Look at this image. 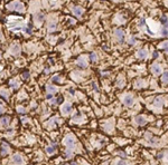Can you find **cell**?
<instances>
[{"label": "cell", "mask_w": 168, "mask_h": 165, "mask_svg": "<svg viewBox=\"0 0 168 165\" xmlns=\"http://www.w3.org/2000/svg\"><path fill=\"white\" fill-rule=\"evenodd\" d=\"M7 22V27L9 28V30L11 31H19V30H23L25 31L26 30V23L24 22V20L19 17H8L6 19Z\"/></svg>", "instance_id": "obj_1"}, {"label": "cell", "mask_w": 168, "mask_h": 165, "mask_svg": "<svg viewBox=\"0 0 168 165\" xmlns=\"http://www.w3.org/2000/svg\"><path fill=\"white\" fill-rule=\"evenodd\" d=\"M7 8L10 9V10H15V11H18V12H23L24 9H25V6L23 4V2L20 1H13L10 3L7 4Z\"/></svg>", "instance_id": "obj_2"}, {"label": "cell", "mask_w": 168, "mask_h": 165, "mask_svg": "<svg viewBox=\"0 0 168 165\" xmlns=\"http://www.w3.org/2000/svg\"><path fill=\"white\" fill-rule=\"evenodd\" d=\"M63 143H64V145H66L67 149L73 150L74 147H75V138H74L72 135H66L65 138H64V141H63Z\"/></svg>", "instance_id": "obj_3"}, {"label": "cell", "mask_w": 168, "mask_h": 165, "mask_svg": "<svg viewBox=\"0 0 168 165\" xmlns=\"http://www.w3.org/2000/svg\"><path fill=\"white\" fill-rule=\"evenodd\" d=\"M122 100H123V104L126 105V106H132L133 103H134L133 97L131 96V95H124Z\"/></svg>", "instance_id": "obj_4"}, {"label": "cell", "mask_w": 168, "mask_h": 165, "mask_svg": "<svg viewBox=\"0 0 168 165\" xmlns=\"http://www.w3.org/2000/svg\"><path fill=\"white\" fill-rule=\"evenodd\" d=\"M72 11H73V13L77 17V18L82 17L83 13H84V9L82 8V7H78V6H74L73 8H72Z\"/></svg>", "instance_id": "obj_5"}, {"label": "cell", "mask_w": 168, "mask_h": 165, "mask_svg": "<svg viewBox=\"0 0 168 165\" xmlns=\"http://www.w3.org/2000/svg\"><path fill=\"white\" fill-rule=\"evenodd\" d=\"M61 109H62V114H63V115H67V114H69L72 111V104L71 103H65V104L62 106Z\"/></svg>", "instance_id": "obj_6"}, {"label": "cell", "mask_w": 168, "mask_h": 165, "mask_svg": "<svg viewBox=\"0 0 168 165\" xmlns=\"http://www.w3.org/2000/svg\"><path fill=\"white\" fill-rule=\"evenodd\" d=\"M114 36H116V38L118 39V41H119V42H123L124 41V32H123V30L117 29L116 31H114Z\"/></svg>", "instance_id": "obj_7"}, {"label": "cell", "mask_w": 168, "mask_h": 165, "mask_svg": "<svg viewBox=\"0 0 168 165\" xmlns=\"http://www.w3.org/2000/svg\"><path fill=\"white\" fill-rule=\"evenodd\" d=\"M151 71H152V74H155V75H160V74L162 73V68L159 64H153V65L151 66Z\"/></svg>", "instance_id": "obj_8"}, {"label": "cell", "mask_w": 168, "mask_h": 165, "mask_svg": "<svg viewBox=\"0 0 168 165\" xmlns=\"http://www.w3.org/2000/svg\"><path fill=\"white\" fill-rule=\"evenodd\" d=\"M11 161L15 164H23L24 163V159L20 154H14L13 157H11Z\"/></svg>", "instance_id": "obj_9"}, {"label": "cell", "mask_w": 168, "mask_h": 165, "mask_svg": "<svg viewBox=\"0 0 168 165\" xmlns=\"http://www.w3.org/2000/svg\"><path fill=\"white\" fill-rule=\"evenodd\" d=\"M76 65H77L78 67H81V68H86V67H88V63H86L85 57L81 56L80 58L76 60Z\"/></svg>", "instance_id": "obj_10"}, {"label": "cell", "mask_w": 168, "mask_h": 165, "mask_svg": "<svg viewBox=\"0 0 168 165\" xmlns=\"http://www.w3.org/2000/svg\"><path fill=\"white\" fill-rule=\"evenodd\" d=\"M147 56H148V51L146 49H140L137 51V57L139 59H145L147 58Z\"/></svg>", "instance_id": "obj_11"}, {"label": "cell", "mask_w": 168, "mask_h": 165, "mask_svg": "<svg viewBox=\"0 0 168 165\" xmlns=\"http://www.w3.org/2000/svg\"><path fill=\"white\" fill-rule=\"evenodd\" d=\"M55 152H56V144L55 143H53V145H49V146L46 147V153L48 155H53Z\"/></svg>", "instance_id": "obj_12"}, {"label": "cell", "mask_w": 168, "mask_h": 165, "mask_svg": "<svg viewBox=\"0 0 168 165\" xmlns=\"http://www.w3.org/2000/svg\"><path fill=\"white\" fill-rule=\"evenodd\" d=\"M9 117L8 116H2L1 117V127L2 128H7L9 125Z\"/></svg>", "instance_id": "obj_13"}, {"label": "cell", "mask_w": 168, "mask_h": 165, "mask_svg": "<svg viewBox=\"0 0 168 165\" xmlns=\"http://www.w3.org/2000/svg\"><path fill=\"white\" fill-rule=\"evenodd\" d=\"M153 104H155V106H157V107H161L162 105H164V97L158 96L157 98H155Z\"/></svg>", "instance_id": "obj_14"}, {"label": "cell", "mask_w": 168, "mask_h": 165, "mask_svg": "<svg viewBox=\"0 0 168 165\" xmlns=\"http://www.w3.org/2000/svg\"><path fill=\"white\" fill-rule=\"evenodd\" d=\"M9 152V147H8V144L5 142L1 143V155H7Z\"/></svg>", "instance_id": "obj_15"}, {"label": "cell", "mask_w": 168, "mask_h": 165, "mask_svg": "<svg viewBox=\"0 0 168 165\" xmlns=\"http://www.w3.org/2000/svg\"><path fill=\"white\" fill-rule=\"evenodd\" d=\"M46 90H47V93H49V94H55V93L57 92V87L55 85H47L46 86Z\"/></svg>", "instance_id": "obj_16"}, {"label": "cell", "mask_w": 168, "mask_h": 165, "mask_svg": "<svg viewBox=\"0 0 168 165\" xmlns=\"http://www.w3.org/2000/svg\"><path fill=\"white\" fill-rule=\"evenodd\" d=\"M136 123L138 124V125H145L146 123H147V119L145 118L143 116H137L136 117Z\"/></svg>", "instance_id": "obj_17"}, {"label": "cell", "mask_w": 168, "mask_h": 165, "mask_svg": "<svg viewBox=\"0 0 168 165\" xmlns=\"http://www.w3.org/2000/svg\"><path fill=\"white\" fill-rule=\"evenodd\" d=\"M146 136H147V138H148V142L150 143L151 145H156L158 143V140L156 137H153V136H151V134H146Z\"/></svg>", "instance_id": "obj_18"}, {"label": "cell", "mask_w": 168, "mask_h": 165, "mask_svg": "<svg viewBox=\"0 0 168 165\" xmlns=\"http://www.w3.org/2000/svg\"><path fill=\"white\" fill-rule=\"evenodd\" d=\"M35 20H36V22H37V23H42L43 20H44V15L40 13V12L36 13V15H35Z\"/></svg>", "instance_id": "obj_19"}, {"label": "cell", "mask_w": 168, "mask_h": 165, "mask_svg": "<svg viewBox=\"0 0 168 165\" xmlns=\"http://www.w3.org/2000/svg\"><path fill=\"white\" fill-rule=\"evenodd\" d=\"M10 51H11V54H15V55L19 54V52H20V47H19L18 45H13Z\"/></svg>", "instance_id": "obj_20"}, {"label": "cell", "mask_w": 168, "mask_h": 165, "mask_svg": "<svg viewBox=\"0 0 168 165\" xmlns=\"http://www.w3.org/2000/svg\"><path fill=\"white\" fill-rule=\"evenodd\" d=\"M9 86H10L11 88H14V89H17V88L19 87L18 83H17L16 80H10V82H9Z\"/></svg>", "instance_id": "obj_21"}, {"label": "cell", "mask_w": 168, "mask_h": 165, "mask_svg": "<svg viewBox=\"0 0 168 165\" xmlns=\"http://www.w3.org/2000/svg\"><path fill=\"white\" fill-rule=\"evenodd\" d=\"M161 82L164 83V84H168V71H165V73L162 74Z\"/></svg>", "instance_id": "obj_22"}, {"label": "cell", "mask_w": 168, "mask_h": 165, "mask_svg": "<svg viewBox=\"0 0 168 165\" xmlns=\"http://www.w3.org/2000/svg\"><path fill=\"white\" fill-rule=\"evenodd\" d=\"M56 28H57V26H56V23H55V22H52V23H49V25H48V30L50 32L55 31Z\"/></svg>", "instance_id": "obj_23"}, {"label": "cell", "mask_w": 168, "mask_h": 165, "mask_svg": "<svg viewBox=\"0 0 168 165\" xmlns=\"http://www.w3.org/2000/svg\"><path fill=\"white\" fill-rule=\"evenodd\" d=\"M25 32L27 33V35H32V32H33V26L30 25V23H28V25H27V28H26Z\"/></svg>", "instance_id": "obj_24"}, {"label": "cell", "mask_w": 168, "mask_h": 165, "mask_svg": "<svg viewBox=\"0 0 168 165\" xmlns=\"http://www.w3.org/2000/svg\"><path fill=\"white\" fill-rule=\"evenodd\" d=\"M90 59L92 63H95V61L98 60V57H97V54L95 52H91L90 54Z\"/></svg>", "instance_id": "obj_25"}, {"label": "cell", "mask_w": 168, "mask_h": 165, "mask_svg": "<svg viewBox=\"0 0 168 165\" xmlns=\"http://www.w3.org/2000/svg\"><path fill=\"white\" fill-rule=\"evenodd\" d=\"M65 154H66V157H67V159H71V157L73 156V152H72V149H67L66 152H65Z\"/></svg>", "instance_id": "obj_26"}, {"label": "cell", "mask_w": 168, "mask_h": 165, "mask_svg": "<svg viewBox=\"0 0 168 165\" xmlns=\"http://www.w3.org/2000/svg\"><path fill=\"white\" fill-rule=\"evenodd\" d=\"M61 79H62L61 76L56 75V76H54V77L52 78V82H53V83H59V82H61Z\"/></svg>", "instance_id": "obj_27"}, {"label": "cell", "mask_w": 168, "mask_h": 165, "mask_svg": "<svg viewBox=\"0 0 168 165\" xmlns=\"http://www.w3.org/2000/svg\"><path fill=\"white\" fill-rule=\"evenodd\" d=\"M159 47L161 49H166L167 51H168V41H165V42H162V44H160Z\"/></svg>", "instance_id": "obj_28"}, {"label": "cell", "mask_w": 168, "mask_h": 165, "mask_svg": "<svg viewBox=\"0 0 168 165\" xmlns=\"http://www.w3.org/2000/svg\"><path fill=\"white\" fill-rule=\"evenodd\" d=\"M17 113H19V114H25L26 111H25V108H24V107L18 106V107H17Z\"/></svg>", "instance_id": "obj_29"}, {"label": "cell", "mask_w": 168, "mask_h": 165, "mask_svg": "<svg viewBox=\"0 0 168 165\" xmlns=\"http://www.w3.org/2000/svg\"><path fill=\"white\" fill-rule=\"evenodd\" d=\"M160 21H161V23L165 26V25H166V23L168 22V18H167L166 16H161V18H160Z\"/></svg>", "instance_id": "obj_30"}, {"label": "cell", "mask_w": 168, "mask_h": 165, "mask_svg": "<svg viewBox=\"0 0 168 165\" xmlns=\"http://www.w3.org/2000/svg\"><path fill=\"white\" fill-rule=\"evenodd\" d=\"M128 42H129V45H134L137 42L136 37H130V38H129V40H128Z\"/></svg>", "instance_id": "obj_31"}, {"label": "cell", "mask_w": 168, "mask_h": 165, "mask_svg": "<svg viewBox=\"0 0 168 165\" xmlns=\"http://www.w3.org/2000/svg\"><path fill=\"white\" fill-rule=\"evenodd\" d=\"M1 96H2V98H5V100H8V94H7L6 90H4V89L1 90Z\"/></svg>", "instance_id": "obj_32"}, {"label": "cell", "mask_w": 168, "mask_h": 165, "mask_svg": "<svg viewBox=\"0 0 168 165\" xmlns=\"http://www.w3.org/2000/svg\"><path fill=\"white\" fill-rule=\"evenodd\" d=\"M92 88L94 89V92H99V87H98V85H97L95 82H92Z\"/></svg>", "instance_id": "obj_33"}, {"label": "cell", "mask_w": 168, "mask_h": 165, "mask_svg": "<svg viewBox=\"0 0 168 165\" xmlns=\"http://www.w3.org/2000/svg\"><path fill=\"white\" fill-rule=\"evenodd\" d=\"M138 25H139V27H142V26H145L146 25V20H145V19H140V21L138 22Z\"/></svg>", "instance_id": "obj_34"}, {"label": "cell", "mask_w": 168, "mask_h": 165, "mask_svg": "<svg viewBox=\"0 0 168 165\" xmlns=\"http://www.w3.org/2000/svg\"><path fill=\"white\" fill-rule=\"evenodd\" d=\"M161 35L162 36H168V29H166V28H162L161 29Z\"/></svg>", "instance_id": "obj_35"}, {"label": "cell", "mask_w": 168, "mask_h": 165, "mask_svg": "<svg viewBox=\"0 0 168 165\" xmlns=\"http://www.w3.org/2000/svg\"><path fill=\"white\" fill-rule=\"evenodd\" d=\"M62 100H63V97L62 96H59V97H57L56 99H55V104H59V103H62Z\"/></svg>", "instance_id": "obj_36"}, {"label": "cell", "mask_w": 168, "mask_h": 165, "mask_svg": "<svg viewBox=\"0 0 168 165\" xmlns=\"http://www.w3.org/2000/svg\"><path fill=\"white\" fill-rule=\"evenodd\" d=\"M23 78L24 79H28V78H29V73H28V71H25V73L23 74Z\"/></svg>", "instance_id": "obj_37"}, {"label": "cell", "mask_w": 168, "mask_h": 165, "mask_svg": "<svg viewBox=\"0 0 168 165\" xmlns=\"http://www.w3.org/2000/svg\"><path fill=\"white\" fill-rule=\"evenodd\" d=\"M117 165H128V163H127L126 161H121V160H120V161L117 163Z\"/></svg>", "instance_id": "obj_38"}, {"label": "cell", "mask_w": 168, "mask_h": 165, "mask_svg": "<svg viewBox=\"0 0 168 165\" xmlns=\"http://www.w3.org/2000/svg\"><path fill=\"white\" fill-rule=\"evenodd\" d=\"M46 99H48V100L53 99V94H49V93H47V95H46Z\"/></svg>", "instance_id": "obj_39"}, {"label": "cell", "mask_w": 168, "mask_h": 165, "mask_svg": "<svg viewBox=\"0 0 168 165\" xmlns=\"http://www.w3.org/2000/svg\"><path fill=\"white\" fill-rule=\"evenodd\" d=\"M153 58H158V57H159V52L158 51H153Z\"/></svg>", "instance_id": "obj_40"}, {"label": "cell", "mask_w": 168, "mask_h": 165, "mask_svg": "<svg viewBox=\"0 0 168 165\" xmlns=\"http://www.w3.org/2000/svg\"><path fill=\"white\" fill-rule=\"evenodd\" d=\"M119 155H120V156H122V157H124V159L127 157V155H126V153H124V152H119Z\"/></svg>", "instance_id": "obj_41"}, {"label": "cell", "mask_w": 168, "mask_h": 165, "mask_svg": "<svg viewBox=\"0 0 168 165\" xmlns=\"http://www.w3.org/2000/svg\"><path fill=\"white\" fill-rule=\"evenodd\" d=\"M165 156V153H159V154H158V159H162V157Z\"/></svg>", "instance_id": "obj_42"}, {"label": "cell", "mask_w": 168, "mask_h": 165, "mask_svg": "<svg viewBox=\"0 0 168 165\" xmlns=\"http://www.w3.org/2000/svg\"><path fill=\"white\" fill-rule=\"evenodd\" d=\"M69 94H71V95H74V94H75V92H74L73 88H69Z\"/></svg>", "instance_id": "obj_43"}, {"label": "cell", "mask_w": 168, "mask_h": 165, "mask_svg": "<svg viewBox=\"0 0 168 165\" xmlns=\"http://www.w3.org/2000/svg\"><path fill=\"white\" fill-rule=\"evenodd\" d=\"M67 20H68L71 23H74V22H75V21H73V19H71V18H68V19H67Z\"/></svg>", "instance_id": "obj_44"}, {"label": "cell", "mask_w": 168, "mask_h": 165, "mask_svg": "<svg viewBox=\"0 0 168 165\" xmlns=\"http://www.w3.org/2000/svg\"><path fill=\"white\" fill-rule=\"evenodd\" d=\"M165 159H166V161L168 162V152L166 153V154H165Z\"/></svg>", "instance_id": "obj_45"}, {"label": "cell", "mask_w": 168, "mask_h": 165, "mask_svg": "<svg viewBox=\"0 0 168 165\" xmlns=\"http://www.w3.org/2000/svg\"><path fill=\"white\" fill-rule=\"evenodd\" d=\"M71 165H78V164L76 163V162H72V163H71Z\"/></svg>", "instance_id": "obj_46"}, {"label": "cell", "mask_w": 168, "mask_h": 165, "mask_svg": "<svg viewBox=\"0 0 168 165\" xmlns=\"http://www.w3.org/2000/svg\"><path fill=\"white\" fill-rule=\"evenodd\" d=\"M164 27H165V28H166V29H168V22H167V23H166V25H165V26H164Z\"/></svg>", "instance_id": "obj_47"}]
</instances>
